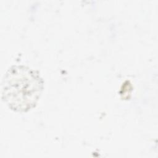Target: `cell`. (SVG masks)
Segmentation results:
<instances>
[{
  "label": "cell",
  "mask_w": 158,
  "mask_h": 158,
  "mask_svg": "<svg viewBox=\"0 0 158 158\" xmlns=\"http://www.w3.org/2000/svg\"><path fill=\"white\" fill-rule=\"evenodd\" d=\"M40 73L25 65H13L2 81V99L12 110L26 112L35 107L43 90Z\"/></svg>",
  "instance_id": "cell-1"
}]
</instances>
